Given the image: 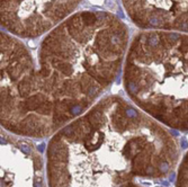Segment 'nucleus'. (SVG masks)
I'll return each instance as SVG.
<instances>
[{
	"label": "nucleus",
	"instance_id": "7ed1b4c3",
	"mask_svg": "<svg viewBox=\"0 0 188 187\" xmlns=\"http://www.w3.org/2000/svg\"><path fill=\"white\" fill-rule=\"evenodd\" d=\"M122 86L150 117L188 131V37L154 31L136 34L125 57Z\"/></svg>",
	"mask_w": 188,
	"mask_h": 187
},
{
	"label": "nucleus",
	"instance_id": "f03ea898",
	"mask_svg": "<svg viewBox=\"0 0 188 187\" xmlns=\"http://www.w3.org/2000/svg\"><path fill=\"white\" fill-rule=\"evenodd\" d=\"M93 110L100 130L102 154L67 124L47 145L50 187H143L134 179L162 175L160 162L177 160L172 140L158 151L157 143L168 139L166 132L125 95L108 93Z\"/></svg>",
	"mask_w": 188,
	"mask_h": 187
},
{
	"label": "nucleus",
	"instance_id": "20e7f679",
	"mask_svg": "<svg viewBox=\"0 0 188 187\" xmlns=\"http://www.w3.org/2000/svg\"><path fill=\"white\" fill-rule=\"evenodd\" d=\"M82 0H1V25L20 38H36L72 15Z\"/></svg>",
	"mask_w": 188,
	"mask_h": 187
},
{
	"label": "nucleus",
	"instance_id": "f257e3e1",
	"mask_svg": "<svg viewBox=\"0 0 188 187\" xmlns=\"http://www.w3.org/2000/svg\"><path fill=\"white\" fill-rule=\"evenodd\" d=\"M127 45L126 24L107 11L71 15L43 38L36 58L1 32V126L38 139L58 132L111 93Z\"/></svg>",
	"mask_w": 188,
	"mask_h": 187
},
{
	"label": "nucleus",
	"instance_id": "39448f33",
	"mask_svg": "<svg viewBox=\"0 0 188 187\" xmlns=\"http://www.w3.org/2000/svg\"><path fill=\"white\" fill-rule=\"evenodd\" d=\"M181 147H182V149H187L188 148V142L187 140H186V137H182V140H181Z\"/></svg>",
	"mask_w": 188,
	"mask_h": 187
}]
</instances>
